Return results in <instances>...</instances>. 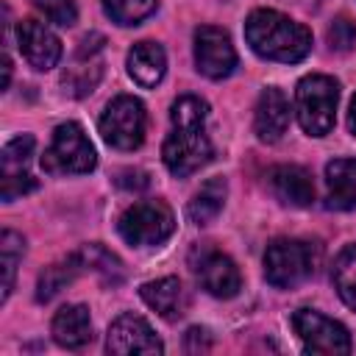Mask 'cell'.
<instances>
[{
  "instance_id": "1",
  "label": "cell",
  "mask_w": 356,
  "mask_h": 356,
  "mask_svg": "<svg viewBox=\"0 0 356 356\" xmlns=\"http://www.w3.org/2000/svg\"><path fill=\"white\" fill-rule=\"evenodd\" d=\"M206 117H209V106L195 95H184L172 103L170 108L172 131L167 134L161 147L164 164L172 175L186 178L211 161L214 147L206 136Z\"/></svg>"
},
{
  "instance_id": "2",
  "label": "cell",
  "mask_w": 356,
  "mask_h": 356,
  "mask_svg": "<svg viewBox=\"0 0 356 356\" xmlns=\"http://www.w3.org/2000/svg\"><path fill=\"white\" fill-rule=\"evenodd\" d=\"M245 39L250 50L267 61L295 64L312 50V33L306 25L289 19L273 8H256L245 22Z\"/></svg>"
},
{
  "instance_id": "3",
  "label": "cell",
  "mask_w": 356,
  "mask_h": 356,
  "mask_svg": "<svg viewBox=\"0 0 356 356\" xmlns=\"http://www.w3.org/2000/svg\"><path fill=\"white\" fill-rule=\"evenodd\" d=\"M320 264V245L309 239H273L264 250V278L278 289H292L314 275Z\"/></svg>"
},
{
  "instance_id": "4",
  "label": "cell",
  "mask_w": 356,
  "mask_h": 356,
  "mask_svg": "<svg viewBox=\"0 0 356 356\" xmlns=\"http://www.w3.org/2000/svg\"><path fill=\"white\" fill-rule=\"evenodd\" d=\"M339 83L331 75H306L295 89L298 122L309 136H325L334 128Z\"/></svg>"
},
{
  "instance_id": "5",
  "label": "cell",
  "mask_w": 356,
  "mask_h": 356,
  "mask_svg": "<svg viewBox=\"0 0 356 356\" xmlns=\"http://www.w3.org/2000/svg\"><path fill=\"white\" fill-rule=\"evenodd\" d=\"M97 164V153L78 122H61L42 156V167L50 175H83Z\"/></svg>"
},
{
  "instance_id": "6",
  "label": "cell",
  "mask_w": 356,
  "mask_h": 356,
  "mask_svg": "<svg viewBox=\"0 0 356 356\" xmlns=\"http://www.w3.org/2000/svg\"><path fill=\"white\" fill-rule=\"evenodd\" d=\"M117 228L128 245L153 248L170 239V234L175 231V214L164 200H142L122 211Z\"/></svg>"
},
{
  "instance_id": "7",
  "label": "cell",
  "mask_w": 356,
  "mask_h": 356,
  "mask_svg": "<svg viewBox=\"0 0 356 356\" xmlns=\"http://www.w3.org/2000/svg\"><path fill=\"white\" fill-rule=\"evenodd\" d=\"M145 125L147 117L142 100L134 95H120L106 106L100 117V136L117 150H134L145 139Z\"/></svg>"
},
{
  "instance_id": "8",
  "label": "cell",
  "mask_w": 356,
  "mask_h": 356,
  "mask_svg": "<svg viewBox=\"0 0 356 356\" xmlns=\"http://www.w3.org/2000/svg\"><path fill=\"white\" fill-rule=\"evenodd\" d=\"M292 328L300 337L303 348L312 353H350V334L342 323L314 312V309H298L292 314Z\"/></svg>"
},
{
  "instance_id": "9",
  "label": "cell",
  "mask_w": 356,
  "mask_h": 356,
  "mask_svg": "<svg viewBox=\"0 0 356 356\" xmlns=\"http://www.w3.org/2000/svg\"><path fill=\"white\" fill-rule=\"evenodd\" d=\"M33 147H36V139L31 134H19L14 136L6 147H3V156H0V195L6 203L28 195L36 189V178L31 172V159H33Z\"/></svg>"
},
{
  "instance_id": "10",
  "label": "cell",
  "mask_w": 356,
  "mask_h": 356,
  "mask_svg": "<svg viewBox=\"0 0 356 356\" xmlns=\"http://www.w3.org/2000/svg\"><path fill=\"white\" fill-rule=\"evenodd\" d=\"M195 64L197 72H203L211 81L228 78L236 67V50L231 44V36L222 28L200 25L195 31Z\"/></svg>"
},
{
  "instance_id": "11",
  "label": "cell",
  "mask_w": 356,
  "mask_h": 356,
  "mask_svg": "<svg viewBox=\"0 0 356 356\" xmlns=\"http://www.w3.org/2000/svg\"><path fill=\"white\" fill-rule=\"evenodd\" d=\"M192 270L197 284L214 295V298H234L242 289V275L239 267L234 264L231 256L214 250V248H203L192 256Z\"/></svg>"
},
{
  "instance_id": "12",
  "label": "cell",
  "mask_w": 356,
  "mask_h": 356,
  "mask_svg": "<svg viewBox=\"0 0 356 356\" xmlns=\"http://www.w3.org/2000/svg\"><path fill=\"white\" fill-rule=\"evenodd\" d=\"M106 350L117 356H131V353H161L164 345L153 334L150 323L139 314H120L108 325V339Z\"/></svg>"
},
{
  "instance_id": "13",
  "label": "cell",
  "mask_w": 356,
  "mask_h": 356,
  "mask_svg": "<svg viewBox=\"0 0 356 356\" xmlns=\"http://www.w3.org/2000/svg\"><path fill=\"white\" fill-rule=\"evenodd\" d=\"M17 42L25 56V61L33 70H53L61 58V42L58 36L39 19H22L17 28Z\"/></svg>"
},
{
  "instance_id": "14",
  "label": "cell",
  "mask_w": 356,
  "mask_h": 356,
  "mask_svg": "<svg viewBox=\"0 0 356 356\" xmlns=\"http://www.w3.org/2000/svg\"><path fill=\"white\" fill-rule=\"evenodd\" d=\"M267 184H270L273 195L284 206L306 209L314 200V181H312L309 170H303L298 164H278V167H273L267 172Z\"/></svg>"
},
{
  "instance_id": "15",
  "label": "cell",
  "mask_w": 356,
  "mask_h": 356,
  "mask_svg": "<svg viewBox=\"0 0 356 356\" xmlns=\"http://www.w3.org/2000/svg\"><path fill=\"white\" fill-rule=\"evenodd\" d=\"M286 125H289V100L284 97L281 89L267 86V89L259 95L256 114H253L256 136H259L261 142H278V139L286 134Z\"/></svg>"
},
{
  "instance_id": "16",
  "label": "cell",
  "mask_w": 356,
  "mask_h": 356,
  "mask_svg": "<svg viewBox=\"0 0 356 356\" xmlns=\"http://www.w3.org/2000/svg\"><path fill=\"white\" fill-rule=\"evenodd\" d=\"M53 339L67 348V350H78L83 348L86 342H92V317H89V309L81 306V303H70V306H61L53 317Z\"/></svg>"
},
{
  "instance_id": "17",
  "label": "cell",
  "mask_w": 356,
  "mask_h": 356,
  "mask_svg": "<svg viewBox=\"0 0 356 356\" xmlns=\"http://www.w3.org/2000/svg\"><path fill=\"white\" fill-rule=\"evenodd\" d=\"M139 295L142 300L164 320H178L184 314V306H186V292L181 286L178 278L167 275V278H156V281H147L139 286Z\"/></svg>"
},
{
  "instance_id": "18",
  "label": "cell",
  "mask_w": 356,
  "mask_h": 356,
  "mask_svg": "<svg viewBox=\"0 0 356 356\" xmlns=\"http://www.w3.org/2000/svg\"><path fill=\"white\" fill-rule=\"evenodd\" d=\"M164 70H167V53L159 42H136L128 50V75L139 86L145 89L156 86L164 78Z\"/></svg>"
},
{
  "instance_id": "19",
  "label": "cell",
  "mask_w": 356,
  "mask_h": 356,
  "mask_svg": "<svg viewBox=\"0 0 356 356\" xmlns=\"http://www.w3.org/2000/svg\"><path fill=\"white\" fill-rule=\"evenodd\" d=\"M328 203L334 209H356V159H334L325 167Z\"/></svg>"
},
{
  "instance_id": "20",
  "label": "cell",
  "mask_w": 356,
  "mask_h": 356,
  "mask_svg": "<svg viewBox=\"0 0 356 356\" xmlns=\"http://www.w3.org/2000/svg\"><path fill=\"white\" fill-rule=\"evenodd\" d=\"M83 267H89L83 250H81V253H72V256H64L61 261L44 267V273L39 275V284H36V300L47 303L50 298H56L67 284L75 281V275H78Z\"/></svg>"
},
{
  "instance_id": "21",
  "label": "cell",
  "mask_w": 356,
  "mask_h": 356,
  "mask_svg": "<svg viewBox=\"0 0 356 356\" xmlns=\"http://www.w3.org/2000/svg\"><path fill=\"white\" fill-rule=\"evenodd\" d=\"M225 195H228V184L225 178H209L197 192L195 197L189 200V220L195 225H209L220 211H222V203H225Z\"/></svg>"
},
{
  "instance_id": "22",
  "label": "cell",
  "mask_w": 356,
  "mask_h": 356,
  "mask_svg": "<svg viewBox=\"0 0 356 356\" xmlns=\"http://www.w3.org/2000/svg\"><path fill=\"white\" fill-rule=\"evenodd\" d=\"M331 278H334V286H337L339 298L356 312V245H348L337 256Z\"/></svg>"
},
{
  "instance_id": "23",
  "label": "cell",
  "mask_w": 356,
  "mask_h": 356,
  "mask_svg": "<svg viewBox=\"0 0 356 356\" xmlns=\"http://www.w3.org/2000/svg\"><path fill=\"white\" fill-rule=\"evenodd\" d=\"M25 253V239L17 231H3L0 234V267H3V300H8L11 289H14V275H17V264L22 261Z\"/></svg>"
},
{
  "instance_id": "24",
  "label": "cell",
  "mask_w": 356,
  "mask_h": 356,
  "mask_svg": "<svg viewBox=\"0 0 356 356\" xmlns=\"http://www.w3.org/2000/svg\"><path fill=\"white\" fill-rule=\"evenodd\" d=\"M100 3L106 17H111L117 25H139L159 8V0H100Z\"/></svg>"
},
{
  "instance_id": "25",
  "label": "cell",
  "mask_w": 356,
  "mask_h": 356,
  "mask_svg": "<svg viewBox=\"0 0 356 356\" xmlns=\"http://www.w3.org/2000/svg\"><path fill=\"white\" fill-rule=\"evenodd\" d=\"M36 11L44 14V19H50L53 25H61V28H70L75 25L78 19V8L72 0H31Z\"/></svg>"
},
{
  "instance_id": "26",
  "label": "cell",
  "mask_w": 356,
  "mask_h": 356,
  "mask_svg": "<svg viewBox=\"0 0 356 356\" xmlns=\"http://www.w3.org/2000/svg\"><path fill=\"white\" fill-rule=\"evenodd\" d=\"M328 44L337 53H348L356 44V25L348 17H337L328 28Z\"/></svg>"
},
{
  "instance_id": "27",
  "label": "cell",
  "mask_w": 356,
  "mask_h": 356,
  "mask_svg": "<svg viewBox=\"0 0 356 356\" xmlns=\"http://www.w3.org/2000/svg\"><path fill=\"white\" fill-rule=\"evenodd\" d=\"M186 339H195L197 348H209V337H206V328H189Z\"/></svg>"
},
{
  "instance_id": "28",
  "label": "cell",
  "mask_w": 356,
  "mask_h": 356,
  "mask_svg": "<svg viewBox=\"0 0 356 356\" xmlns=\"http://www.w3.org/2000/svg\"><path fill=\"white\" fill-rule=\"evenodd\" d=\"M286 3H292V6H298V8H306V11H312V8L320 6V0H286Z\"/></svg>"
},
{
  "instance_id": "29",
  "label": "cell",
  "mask_w": 356,
  "mask_h": 356,
  "mask_svg": "<svg viewBox=\"0 0 356 356\" xmlns=\"http://www.w3.org/2000/svg\"><path fill=\"white\" fill-rule=\"evenodd\" d=\"M348 125H350V131L356 134V95H353V100H350V114H348Z\"/></svg>"
}]
</instances>
